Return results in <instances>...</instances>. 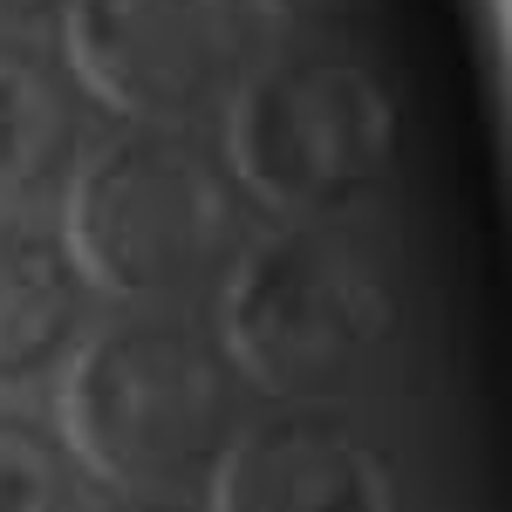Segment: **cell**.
I'll return each instance as SVG.
<instances>
[{
  "mask_svg": "<svg viewBox=\"0 0 512 512\" xmlns=\"http://www.w3.org/2000/svg\"><path fill=\"white\" fill-rule=\"evenodd\" d=\"M239 376L185 321H117L69 376V437L130 492H178L226 458Z\"/></svg>",
  "mask_w": 512,
  "mask_h": 512,
  "instance_id": "cell-1",
  "label": "cell"
},
{
  "mask_svg": "<svg viewBox=\"0 0 512 512\" xmlns=\"http://www.w3.org/2000/svg\"><path fill=\"white\" fill-rule=\"evenodd\" d=\"M76 260L123 301H178L246 253L239 178L192 137L144 130L82 164Z\"/></svg>",
  "mask_w": 512,
  "mask_h": 512,
  "instance_id": "cell-2",
  "label": "cell"
},
{
  "mask_svg": "<svg viewBox=\"0 0 512 512\" xmlns=\"http://www.w3.org/2000/svg\"><path fill=\"white\" fill-rule=\"evenodd\" d=\"M396 335L383 267L342 233L294 226L239 253L226 294V349L280 403H328L355 390Z\"/></svg>",
  "mask_w": 512,
  "mask_h": 512,
  "instance_id": "cell-3",
  "label": "cell"
},
{
  "mask_svg": "<svg viewBox=\"0 0 512 512\" xmlns=\"http://www.w3.org/2000/svg\"><path fill=\"white\" fill-rule=\"evenodd\" d=\"M396 96L349 55H274L233 89V178L280 212H335L369 198L396 164Z\"/></svg>",
  "mask_w": 512,
  "mask_h": 512,
  "instance_id": "cell-4",
  "label": "cell"
},
{
  "mask_svg": "<svg viewBox=\"0 0 512 512\" xmlns=\"http://www.w3.org/2000/svg\"><path fill=\"white\" fill-rule=\"evenodd\" d=\"M69 62L123 117L185 123L260 62L246 0H69Z\"/></svg>",
  "mask_w": 512,
  "mask_h": 512,
  "instance_id": "cell-5",
  "label": "cell"
},
{
  "mask_svg": "<svg viewBox=\"0 0 512 512\" xmlns=\"http://www.w3.org/2000/svg\"><path fill=\"white\" fill-rule=\"evenodd\" d=\"M212 512H396L383 458L335 417H267L219 458Z\"/></svg>",
  "mask_w": 512,
  "mask_h": 512,
  "instance_id": "cell-6",
  "label": "cell"
},
{
  "mask_svg": "<svg viewBox=\"0 0 512 512\" xmlns=\"http://www.w3.org/2000/svg\"><path fill=\"white\" fill-rule=\"evenodd\" d=\"M89 321V280L48 226L0 212V390L41 383L76 349Z\"/></svg>",
  "mask_w": 512,
  "mask_h": 512,
  "instance_id": "cell-7",
  "label": "cell"
},
{
  "mask_svg": "<svg viewBox=\"0 0 512 512\" xmlns=\"http://www.w3.org/2000/svg\"><path fill=\"white\" fill-rule=\"evenodd\" d=\"M76 151L82 103L69 76L35 48L0 41V212H21V205L62 192Z\"/></svg>",
  "mask_w": 512,
  "mask_h": 512,
  "instance_id": "cell-8",
  "label": "cell"
},
{
  "mask_svg": "<svg viewBox=\"0 0 512 512\" xmlns=\"http://www.w3.org/2000/svg\"><path fill=\"white\" fill-rule=\"evenodd\" d=\"M0 512H82L69 444L21 410H0Z\"/></svg>",
  "mask_w": 512,
  "mask_h": 512,
  "instance_id": "cell-9",
  "label": "cell"
},
{
  "mask_svg": "<svg viewBox=\"0 0 512 512\" xmlns=\"http://www.w3.org/2000/svg\"><path fill=\"white\" fill-rule=\"evenodd\" d=\"M246 7L253 14H274V21H294V28H342L369 0H246Z\"/></svg>",
  "mask_w": 512,
  "mask_h": 512,
  "instance_id": "cell-10",
  "label": "cell"
},
{
  "mask_svg": "<svg viewBox=\"0 0 512 512\" xmlns=\"http://www.w3.org/2000/svg\"><path fill=\"white\" fill-rule=\"evenodd\" d=\"M55 7H69V0H0V28H28V21H48Z\"/></svg>",
  "mask_w": 512,
  "mask_h": 512,
  "instance_id": "cell-11",
  "label": "cell"
},
{
  "mask_svg": "<svg viewBox=\"0 0 512 512\" xmlns=\"http://www.w3.org/2000/svg\"><path fill=\"white\" fill-rule=\"evenodd\" d=\"M110 512H178V506H158V499H123V506H110Z\"/></svg>",
  "mask_w": 512,
  "mask_h": 512,
  "instance_id": "cell-12",
  "label": "cell"
}]
</instances>
